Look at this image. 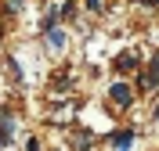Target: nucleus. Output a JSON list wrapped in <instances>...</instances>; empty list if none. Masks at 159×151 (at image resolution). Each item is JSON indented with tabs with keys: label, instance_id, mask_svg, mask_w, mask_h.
<instances>
[{
	"label": "nucleus",
	"instance_id": "obj_1",
	"mask_svg": "<svg viewBox=\"0 0 159 151\" xmlns=\"http://www.w3.org/2000/svg\"><path fill=\"white\" fill-rule=\"evenodd\" d=\"M109 101H112V108H119V111L134 108V86H130V83H123V79L109 83Z\"/></svg>",
	"mask_w": 159,
	"mask_h": 151
},
{
	"label": "nucleus",
	"instance_id": "obj_2",
	"mask_svg": "<svg viewBox=\"0 0 159 151\" xmlns=\"http://www.w3.org/2000/svg\"><path fill=\"white\" fill-rule=\"evenodd\" d=\"M109 141H112V151H134V144H138V130H116Z\"/></svg>",
	"mask_w": 159,
	"mask_h": 151
},
{
	"label": "nucleus",
	"instance_id": "obj_3",
	"mask_svg": "<svg viewBox=\"0 0 159 151\" xmlns=\"http://www.w3.org/2000/svg\"><path fill=\"white\" fill-rule=\"evenodd\" d=\"M134 69H141V54L127 50V54H119V58H116V72H134Z\"/></svg>",
	"mask_w": 159,
	"mask_h": 151
},
{
	"label": "nucleus",
	"instance_id": "obj_4",
	"mask_svg": "<svg viewBox=\"0 0 159 151\" xmlns=\"http://www.w3.org/2000/svg\"><path fill=\"white\" fill-rule=\"evenodd\" d=\"M43 36H47V47L54 50V54H61V50H65V43H69L65 29H51V32H43Z\"/></svg>",
	"mask_w": 159,
	"mask_h": 151
},
{
	"label": "nucleus",
	"instance_id": "obj_5",
	"mask_svg": "<svg viewBox=\"0 0 159 151\" xmlns=\"http://www.w3.org/2000/svg\"><path fill=\"white\" fill-rule=\"evenodd\" d=\"M0 137H4V144L15 141V115H0Z\"/></svg>",
	"mask_w": 159,
	"mask_h": 151
},
{
	"label": "nucleus",
	"instance_id": "obj_6",
	"mask_svg": "<svg viewBox=\"0 0 159 151\" xmlns=\"http://www.w3.org/2000/svg\"><path fill=\"white\" fill-rule=\"evenodd\" d=\"M76 0H65V4H61V18H76Z\"/></svg>",
	"mask_w": 159,
	"mask_h": 151
},
{
	"label": "nucleus",
	"instance_id": "obj_7",
	"mask_svg": "<svg viewBox=\"0 0 159 151\" xmlns=\"http://www.w3.org/2000/svg\"><path fill=\"white\" fill-rule=\"evenodd\" d=\"M105 4H109V0H83V7L94 11V15H101V11H105Z\"/></svg>",
	"mask_w": 159,
	"mask_h": 151
},
{
	"label": "nucleus",
	"instance_id": "obj_8",
	"mask_svg": "<svg viewBox=\"0 0 159 151\" xmlns=\"http://www.w3.org/2000/svg\"><path fill=\"white\" fill-rule=\"evenodd\" d=\"M25 151H40V141H36V137H29V141H25Z\"/></svg>",
	"mask_w": 159,
	"mask_h": 151
},
{
	"label": "nucleus",
	"instance_id": "obj_9",
	"mask_svg": "<svg viewBox=\"0 0 159 151\" xmlns=\"http://www.w3.org/2000/svg\"><path fill=\"white\" fill-rule=\"evenodd\" d=\"M22 4L25 0H7V11H22Z\"/></svg>",
	"mask_w": 159,
	"mask_h": 151
},
{
	"label": "nucleus",
	"instance_id": "obj_10",
	"mask_svg": "<svg viewBox=\"0 0 159 151\" xmlns=\"http://www.w3.org/2000/svg\"><path fill=\"white\" fill-rule=\"evenodd\" d=\"M4 148H7V144H4V137H0V151H4Z\"/></svg>",
	"mask_w": 159,
	"mask_h": 151
},
{
	"label": "nucleus",
	"instance_id": "obj_11",
	"mask_svg": "<svg viewBox=\"0 0 159 151\" xmlns=\"http://www.w3.org/2000/svg\"><path fill=\"white\" fill-rule=\"evenodd\" d=\"M51 151H54V148H51Z\"/></svg>",
	"mask_w": 159,
	"mask_h": 151
}]
</instances>
